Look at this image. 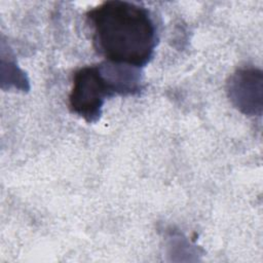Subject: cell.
<instances>
[{
    "mask_svg": "<svg viewBox=\"0 0 263 263\" xmlns=\"http://www.w3.org/2000/svg\"><path fill=\"white\" fill-rule=\"evenodd\" d=\"M115 95L101 64L85 66L73 74L69 108L85 121L97 122L102 115L105 100Z\"/></svg>",
    "mask_w": 263,
    "mask_h": 263,
    "instance_id": "cell-2",
    "label": "cell"
},
{
    "mask_svg": "<svg viewBox=\"0 0 263 263\" xmlns=\"http://www.w3.org/2000/svg\"><path fill=\"white\" fill-rule=\"evenodd\" d=\"M92 46L107 62L136 68L153 58L156 28L150 11L133 2L110 0L86 13Z\"/></svg>",
    "mask_w": 263,
    "mask_h": 263,
    "instance_id": "cell-1",
    "label": "cell"
},
{
    "mask_svg": "<svg viewBox=\"0 0 263 263\" xmlns=\"http://www.w3.org/2000/svg\"><path fill=\"white\" fill-rule=\"evenodd\" d=\"M229 98L234 105L247 114L261 113L262 75L257 70H239L228 82Z\"/></svg>",
    "mask_w": 263,
    "mask_h": 263,
    "instance_id": "cell-3",
    "label": "cell"
}]
</instances>
